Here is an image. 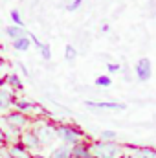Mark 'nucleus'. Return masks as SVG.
I'll return each instance as SVG.
<instances>
[{"label":"nucleus","instance_id":"obj_6","mask_svg":"<svg viewBox=\"0 0 156 158\" xmlns=\"http://www.w3.org/2000/svg\"><path fill=\"white\" fill-rule=\"evenodd\" d=\"M84 105L92 107V109H105V110H125L127 109L125 103H117V101H90V99H86Z\"/></svg>","mask_w":156,"mask_h":158},{"label":"nucleus","instance_id":"obj_11","mask_svg":"<svg viewBox=\"0 0 156 158\" xmlns=\"http://www.w3.org/2000/svg\"><path fill=\"white\" fill-rule=\"evenodd\" d=\"M123 158H156V149L151 147H138L132 153H125Z\"/></svg>","mask_w":156,"mask_h":158},{"label":"nucleus","instance_id":"obj_10","mask_svg":"<svg viewBox=\"0 0 156 158\" xmlns=\"http://www.w3.org/2000/svg\"><path fill=\"white\" fill-rule=\"evenodd\" d=\"M4 79H6V86L9 90H13L15 94L24 90V83H22V79L18 77L17 74H7V76H4Z\"/></svg>","mask_w":156,"mask_h":158},{"label":"nucleus","instance_id":"obj_4","mask_svg":"<svg viewBox=\"0 0 156 158\" xmlns=\"http://www.w3.org/2000/svg\"><path fill=\"white\" fill-rule=\"evenodd\" d=\"M17 99V94L9 90L7 86H0V116H6L9 110H13V103Z\"/></svg>","mask_w":156,"mask_h":158},{"label":"nucleus","instance_id":"obj_22","mask_svg":"<svg viewBox=\"0 0 156 158\" xmlns=\"http://www.w3.org/2000/svg\"><path fill=\"white\" fill-rule=\"evenodd\" d=\"M4 145H7V138H6V132L0 129V147H4Z\"/></svg>","mask_w":156,"mask_h":158},{"label":"nucleus","instance_id":"obj_15","mask_svg":"<svg viewBox=\"0 0 156 158\" xmlns=\"http://www.w3.org/2000/svg\"><path fill=\"white\" fill-rule=\"evenodd\" d=\"M99 140H101V142H116L117 140V132L116 131H112V129H105V131H101Z\"/></svg>","mask_w":156,"mask_h":158},{"label":"nucleus","instance_id":"obj_13","mask_svg":"<svg viewBox=\"0 0 156 158\" xmlns=\"http://www.w3.org/2000/svg\"><path fill=\"white\" fill-rule=\"evenodd\" d=\"M50 158H72V147L61 143L55 149H51V156Z\"/></svg>","mask_w":156,"mask_h":158},{"label":"nucleus","instance_id":"obj_20","mask_svg":"<svg viewBox=\"0 0 156 158\" xmlns=\"http://www.w3.org/2000/svg\"><path fill=\"white\" fill-rule=\"evenodd\" d=\"M81 6H83V0H72V2L66 4V11H70V13L72 11H77Z\"/></svg>","mask_w":156,"mask_h":158},{"label":"nucleus","instance_id":"obj_21","mask_svg":"<svg viewBox=\"0 0 156 158\" xmlns=\"http://www.w3.org/2000/svg\"><path fill=\"white\" fill-rule=\"evenodd\" d=\"M107 70H109V74H119V72H121V64H117V63H109V64H107Z\"/></svg>","mask_w":156,"mask_h":158},{"label":"nucleus","instance_id":"obj_1","mask_svg":"<svg viewBox=\"0 0 156 158\" xmlns=\"http://www.w3.org/2000/svg\"><path fill=\"white\" fill-rule=\"evenodd\" d=\"M53 132H55V138L61 140L63 145H68V147H74L76 143L86 138L84 131L79 125H72V123H57L53 125Z\"/></svg>","mask_w":156,"mask_h":158},{"label":"nucleus","instance_id":"obj_24","mask_svg":"<svg viewBox=\"0 0 156 158\" xmlns=\"http://www.w3.org/2000/svg\"><path fill=\"white\" fill-rule=\"evenodd\" d=\"M4 64H6V59H4V57H2V53H0V68H2Z\"/></svg>","mask_w":156,"mask_h":158},{"label":"nucleus","instance_id":"obj_19","mask_svg":"<svg viewBox=\"0 0 156 158\" xmlns=\"http://www.w3.org/2000/svg\"><path fill=\"white\" fill-rule=\"evenodd\" d=\"M40 55H42V59H44V61H50V59H51V50H50V44L42 42V46H40Z\"/></svg>","mask_w":156,"mask_h":158},{"label":"nucleus","instance_id":"obj_8","mask_svg":"<svg viewBox=\"0 0 156 158\" xmlns=\"http://www.w3.org/2000/svg\"><path fill=\"white\" fill-rule=\"evenodd\" d=\"M33 109H35V103H31V101H28L24 98H17L15 103H13V110L20 112V114H26V116L33 114Z\"/></svg>","mask_w":156,"mask_h":158},{"label":"nucleus","instance_id":"obj_18","mask_svg":"<svg viewBox=\"0 0 156 158\" xmlns=\"http://www.w3.org/2000/svg\"><path fill=\"white\" fill-rule=\"evenodd\" d=\"M76 57H77V50L72 44H66V48H64V59L66 61H76Z\"/></svg>","mask_w":156,"mask_h":158},{"label":"nucleus","instance_id":"obj_9","mask_svg":"<svg viewBox=\"0 0 156 158\" xmlns=\"http://www.w3.org/2000/svg\"><path fill=\"white\" fill-rule=\"evenodd\" d=\"M72 158H92V155H90V145H88L86 140L79 142V143H76L72 147Z\"/></svg>","mask_w":156,"mask_h":158},{"label":"nucleus","instance_id":"obj_17","mask_svg":"<svg viewBox=\"0 0 156 158\" xmlns=\"http://www.w3.org/2000/svg\"><path fill=\"white\" fill-rule=\"evenodd\" d=\"M94 83H96V86H103V88H109V86L112 85V79H110V76H97Z\"/></svg>","mask_w":156,"mask_h":158},{"label":"nucleus","instance_id":"obj_23","mask_svg":"<svg viewBox=\"0 0 156 158\" xmlns=\"http://www.w3.org/2000/svg\"><path fill=\"white\" fill-rule=\"evenodd\" d=\"M17 66H18V68H20V72H22V74H24V76H30V72H28V68H26V66H24V64H22V63H17Z\"/></svg>","mask_w":156,"mask_h":158},{"label":"nucleus","instance_id":"obj_7","mask_svg":"<svg viewBox=\"0 0 156 158\" xmlns=\"http://www.w3.org/2000/svg\"><path fill=\"white\" fill-rule=\"evenodd\" d=\"M7 155H9V158H31V153H30L20 142L9 143V145H7Z\"/></svg>","mask_w":156,"mask_h":158},{"label":"nucleus","instance_id":"obj_25","mask_svg":"<svg viewBox=\"0 0 156 158\" xmlns=\"http://www.w3.org/2000/svg\"><path fill=\"white\" fill-rule=\"evenodd\" d=\"M101 31H109V24H103L101 26Z\"/></svg>","mask_w":156,"mask_h":158},{"label":"nucleus","instance_id":"obj_3","mask_svg":"<svg viewBox=\"0 0 156 158\" xmlns=\"http://www.w3.org/2000/svg\"><path fill=\"white\" fill-rule=\"evenodd\" d=\"M18 142L31 153V155H35V151H39L40 147V140L37 138V134L31 131V129H26V131H22L20 132V136H18Z\"/></svg>","mask_w":156,"mask_h":158},{"label":"nucleus","instance_id":"obj_27","mask_svg":"<svg viewBox=\"0 0 156 158\" xmlns=\"http://www.w3.org/2000/svg\"><path fill=\"white\" fill-rule=\"evenodd\" d=\"M0 50H2V44H0Z\"/></svg>","mask_w":156,"mask_h":158},{"label":"nucleus","instance_id":"obj_26","mask_svg":"<svg viewBox=\"0 0 156 158\" xmlns=\"http://www.w3.org/2000/svg\"><path fill=\"white\" fill-rule=\"evenodd\" d=\"M31 158H48V156H42V155H37L35 153V155H31Z\"/></svg>","mask_w":156,"mask_h":158},{"label":"nucleus","instance_id":"obj_2","mask_svg":"<svg viewBox=\"0 0 156 158\" xmlns=\"http://www.w3.org/2000/svg\"><path fill=\"white\" fill-rule=\"evenodd\" d=\"M88 145H90L92 158H123L125 156V149L117 142L94 140V142H88Z\"/></svg>","mask_w":156,"mask_h":158},{"label":"nucleus","instance_id":"obj_12","mask_svg":"<svg viewBox=\"0 0 156 158\" xmlns=\"http://www.w3.org/2000/svg\"><path fill=\"white\" fill-rule=\"evenodd\" d=\"M6 35L11 39V42L17 39H20V37H26L28 35V31H26V28H18V26H13V24H9V26H6Z\"/></svg>","mask_w":156,"mask_h":158},{"label":"nucleus","instance_id":"obj_5","mask_svg":"<svg viewBox=\"0 0 156 158\" xmlns=\"http://www.w3.org/2000/svg\"><path fill=\"white\" fill-rule=\"evenodd\" d=\"M134 72H136V77L140 83H147L149 79L153 77V64H151V59L143 57L136 63L134 66Z\"/></svg>","mask_w":156,"mask_h":158},{"label":"nucleus","instance_id":"obj_16","mask_svg":"<svg viewBox=\"0 0 156 158\" xmlns=\"http://www.w3.org/2000/svg\"><path fill=\"white\" fill-rule=\"evenodd\" d=\"M9 19L13 20V26H18V28H24V20H22V13L18 9H11L9 11Z\"/></svg>","mask_w":156,"mask_h":158},{"label":"nucleus","instance_id":"obj_14","mask_svg":"<svg viewBox=\"0 0 156 158\" xmlns=\"http://www.w3.org/2000/svg\"><path fill=\"white\" fill-rule=\"evenodd\" d=\"M30 46H31V40H30L28 35H26V37H20V39H17V40H13V48H15L17 52H28Z\"/></svg>","mask_w":156,"mask_h":158}]
</instances>
